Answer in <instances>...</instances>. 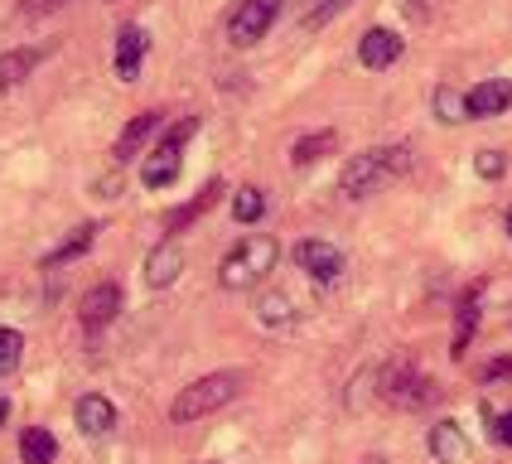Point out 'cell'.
Wrapping results in <instances>:
<instances>
[{"label":"cell","mask_w":512,"mask_h":464,"mask_svg":"<svg viewBox=\"0 0 512 464\" xmlns=\"http://www.w3.org/2000/svg\"><path fill=\"white\" fill-rule=\"evenodd\" d=\"M406 170H411V145H377V150H363L343 165L339 189L343 199H368L377 189L397 184Z\"/></svg>","instance_id":"6da1fadb"},{"label":"cell","mask_w":512,"mask_h":464,"mask_svg":"<svg viewBox=\"0 0 512 464\" xmlns=\"http://www.w3.org/2000/svg\"><path fill=\"white\" fill-rule=\"evenodd\" d=\"M276 257H281L276 237L252 232V237H242L228 257H223V266H218V286L223 290H252L256 281H266V276L276 271Z\"/></svg>","instance_id":"7a4b0ae2"},{"label":"cell","mask_w":512,"mask_h":464,"mask_svg":"<svg viewBox=\"0 0 512 464\" xmlns=\"http://www.w3.org/2000/svg\"><path fill=\"white\" fill-rule=\"evenodd\" d=\"M242 382L247 377L242 373H208V377H199V382H189L179 397H174V406H170V421H179V426H189V421H203V416H213V411H223V406L242 392Z\"/></svg>","instance_id":"3957f363"},{"label":"cell","mask_w":512,"mask_h":464,"mask_svg":"<svg viewBox=\"0 0 512 464\" xmlns=\"http://www.w3.org/2000/svg\"><path fill=\"white\" fill-rule=\"evenodd\" d=\"M377 392L392 406H401V411H421L426 402H435V382H430L426 373H416L411 363L382 368V373H377Z\"/></svg>","instance_id":"277c9868"},{"label":"cell","mask_w":512,"mask_h":464,"mask_svg":"<svg viewBox=\"0 0 512 464\" xmlns=\"http://www.w3.org/2000/svg\"><path fill=\"white\" fill-rule=\"evenodd\" d=\"M194 131H199V116H184L170 136L155 145V155L141 165V179L150 184V189H165V184H174V179H179V155H184V141H189Z\"/></svg>","instance_id":"5b68a950"},{"label":"cell","mask_w":512,"mask_h":464,"mask_svg":"<svg viewBox=\"0 0 512 464\" xmlns=\"http://www.w3.org/2000/svg\"><path fill=\"white\" fill-rule=\"evenodd\" d=\"M281 5H285V0H242V5L232 10V20H228V39L237 44V49H252V44H261V39H266V29L276 25Z\"/></svg>","instance_id":"8992f818"},{"label":"cell","mask_w":512,"mask_h":464,"mask_svg":"<svg viewBox=\"0 0 512 464\" xmlns=\"http://www.w3.org/2000/svg\"><path fill=\"white\" fill-rule=\"evenodd\" d=\"M295 266L319 281V286H329V281H339L343 276V252L334 242H319V237H305V242H295Z\"/></svg>","instance_id":"52a82bcc"},{"label":"cell","mask_w":512,"mask_h":464,"mask_svg":"<svg viewBox=\"0 0 512 464\" xmlns=\"http://www.w3.org/2000/svg\"><path fill=\"white\" fill-rule=\"evenodd\" d=\"M401 49H406V39H401L397 29H368L363 39H358V63L363 68H372V73H382V68H392L401 58Z\"/></svg>","instance_id":"ba28073f"},{"label":"cell","mask_w":512,"mask_h":464,"mask_svg":"<svg viewBox=\"0 0 512 464\" xmlns=\"http://www.w3.org/2000/svg\"><path fill=\"white\" fill-rule=\"evenodd\" d=\"M464 102H469V121L503 116V112H512V83L508 78H484L479 87H469V92H464Z\"/></svg>","instance_id":"9c48e42d"},{"label":"cell","mask_w":512,"mask_h":464,"mask_svg":"<svg viewBox=\"0 0 512 464\" xmlns=\"http://www.w3.org/2000/svg\"><path fill=\"white\" fill-rule=\"evenodd\" d=\"M145 54H150V34H145L141 25H126L116 34V78H121V83H136Z\"/></svg>","instance_id":"30bf717a"},{"label":"cell","mask_w":512,"mask_h":464,"mask_svg":"<svg viewBox=\"0 0 512 464\" xmlns=\"http://www.w3.org/2000/svg\"><path fill=\"white\" fill-rule=\"evenodd\" d=\"M116 310H121V286L116 281H102V286H92L83 295V310H78V319H83L87 329H102V324H112Z\"/></svg>","instance_id":"8fae6325"},{"label":"cell","mask_w":512,"mask_h":464,"mask_svg":"<svg viewBox=\"0 0 512 464\" xmlns=\"http://www.w3.org/2000/svg\"><path fill=\"white\" fill-rule=\"evenodd\" d=\"M179 271H184V247H179V242H160V247L145 257V281H150L155 290L174 286Z\"/></svg>","instance_id":"7c38bea8"},{"label":"cell","mask_w":512,"mask_h":464,"mask_svg":"<svg viewBox=\"0 0 512 464\" xmlns=\"http://www.w3.org/2000/svg\"><path fill=\"white\" fill-rule=\"evenodd\" d=\"M426 445H430V455H435L440 464H459L464 455H469V435L459 431V421H435Z\"/></svg>","instance_id":"4fadbf2b"},{"label":"cell","mask_w":512,"mask_h":464,"mask_svg":"<svg viewBox=\"0 0 512 464\" xmlns=\"http://www.w3.org/2000/svg\"><path fill=\"white\" fill-rule=\"evenodd\" d=\"M73 421H78V431L83 435H112L116 431V406L107 402V397H83L78 402V411H73Z\"/></svg>","instance_id":"5bb4252c"},{"label":"cell","mask_w":512,"mask_h":464,"mask_svg":"<svg viewBox=\"0 0 512 464\" xmlns=\"http://www.w3.org/2000/svg\"><path fill=\"white\" fill-rule=\"evenodd\" d=\"M39 58L44 49H10V54H0V92H10V87H20L39 68Z\"/></svg>","instance_id":"9a60e30c"},{"label":"cell","mask_w":512,"mask_h":464,"mask_svg":"<svg viewBox=\"0 0 512 464\" xmlns=\"http://www.w3.org/2000/svg\"><path fill=\"white\" fill-rule=\"evenodd\" d=\"M218 194H223V179H213V184H203L199 194H194V199L184 203L179 213H170V223H165V228H170V232H184V228H189V223H194V218H199V213H208V208L218 203Z\"/></svg>","instance_id":"2e32d148"},{"label":"cell","mask_w":512,"mask_h":464,"mask_svg":"<svg viewBox=\"0 0 512 464\" xmlns=\"http://www.w3.org/2000/svg\"><path fill=\"white\" fill-rule=\"evenodd\" d=\"M20 460H25V464H54L58 460L54 431H44V426H29V431L20 435Z\"/></svg>","instance_id":"e0dca14e"},{"label":"cell","mask_w":512,"mask_h":464,"mask_svg":"<svg viewBox=\"0 0 512 464\" xmlns=\"http://www.w3.org/2000/svg\"><path fill=\"white\" fill-rule=\"evenodd\" d=\"M160 131V112H145V116H136L126 131H121V141H116V160H131L136 150H141L150 136Z\"/></svg>","instance_id":"ac0fdd59"},{"label":"cell","mask_w":512,"mask_h":464,"mask_svg":"<svg viewBox=\"0 0 512 464\" xmlns=\"http://www.w3.org/2000/svg\"><path fill=\"white\" fill-rule=\"evenodd\" d=\"M92 237H97V228H92V223H83V228L73 232L68 242H58L54 252L44 257V271H58V266H68V261H73V257H83L87 247H92Z\"/></svg>","instance_id":"d6986e66"},{"label":"cell","mask_w":512,"mask_h":464,"mask_svg":"<svg viewBox=\"0 0 512 464\" xmlns=\"http://www.w3.org/2000/svg\"><path fill=\"white\" fill-rule=\"evenodd\" d=\"M334 141H339L334 131H314V136H305V141H295L290 145V165L305 170V165H314V160H324V155L334 150Z\"/></svg>","instance_id":"ffe728a7"},{"label":"cell","mask_w":512,"mask_h":464,"mask_svg":"<svg viewBox=\"0 0 512 464\" xmlns=\"http://www.w3.org/2000/svg\"><path fill=\"white\" fill-rule=\"evenodd\" d=\"M435 116L440 121H469V102H464V92H455V87H435Z\"/></svg>","instance_id":"44dd1931"},{"label":"cell","mask_w":512,"mask_h":464,"mask_svg":"<svg viewBox=\"0 0 512 464\" xmlns=\"http://www.w3.org/2000/svg\"><path fill=\"white\" fill-rule=\"evenodd\" d=\"M261 213H266V194H261V189L247 184V189L232 194V218H237V223H256Z\"/></svg>","instance_id":"7402d4cb"},{"label":"cell","mask_w":512,"mask_h":464,"mask_svg":"<svg viewBox=\"0 0 512 464\" xmlns=\"http://www.w3.org/2000/svg\"><path fill=\"white\" fill-rule=\"evenodd\" d=\"M474 324H479V295L469 290L464 295V305H459V334H455V358H464V348H469V334H474Z\"/></svg>","instance_id":"603a6c76"},{"label":"cell","mask_w":512,"mask_h":464,"mask_svg":"<svg viewBox=\"0 0 512 464\" xmlns=\"http://www.w3.org/2000/svg\"><path fill=\"white\" fill-rule=\"evenodd\" d=\"M256 315H261V324H290L295 319V310H290V295H266L261 305H256Z\"/></svg>","instance_id":"cb8c5ba5"},{"label":"cell","mask_w":512,"mask_h":464,"mask_svg":"<svg viewBox=\"0 0 512 464\" xmlns=\"http://www.w3.org/2000/svg\"><path fill=\"white\" fill-rule=\"evenodd\" d=\"M20 358H25V339L15 329H0V373H15Z\"/></svg>","instance_id":"d4e9b609"},{"label":"cell","mask_w":512,"mask_h":464,"mask_svg":"<svg viewBox=\"0 0 512 464\" xmlns=\"http://www.w3.org/2000/svg\"><path fill=\"white\" fill-rule=\"evenodd\" d=\"M474 170L484 174V179H503L508 160H503V150H479V155H474Z\"/></svg>","instance_id":"484cf974"},{"label":"cell","mask_w":512,"mask_h":464,"mask_svg":"<svg viewBox=\"0 0 512 464\" xmlns=\"http://www.w3.org/2000/svg\"><path fill=\"white\" fill-rule=\"evenodd\" d=\"M63 5H68V0H20V15H25V20H39V15H54Z\"/></svg>","instance_id":"4316f807"},{"label":"cell","mask_w":512,"mask_h":464,"mask_svg":"<svg viewBox=\"0 0 512 464\" xmlns=\"http://www.w3.org/2000/svg\"><path fill=\"white\" fill-rule=\"evenodd\" d=\"M493 440H498V445H508V450H512V411H503V416H493Z\"/></svg>","instance_id":"83f0119b"},{"label":"cell","mask_w":512,"mask_h":464,"mask_svg":"<svg viewBox=\"0 0 512 464\" xmlns=\"http://www.w3.org/2000/svg\"><path fill=\"white\" fill-rule=\"evenodd\" d=\"M488 382H493V377H512V358H498V363H488Z\"/></svg>","instance_id":"f1b7e54d"},{"label":"cell","mask_w":512,"mask_h":464,"mask_svg":"<svg viewBox=\"0 0 512 464\" xmlns=\"http://www.w3.org/2000/svg\"><path fill=\"white\" fill-rule=\"evenodd\" d=\"M363 464H387V460H382V455H372V460H363Z\"/></svg>","instance_id":"f546056e"},{"label":"cell","mask_w":512,"mask_h":464,"mask_svg":"<svg viewBox=\"0 0 512 464\" xmlns=\"http://www.w3.org/2000/svg\"><path fill=\"white\" fill-rule=\"evenodd\" d=\"M0 426H5V402H0Z\"/></svg>","instance_id":"4dcf8cb0"},{"label":"cell","mask_w":512,"mask_h":464,"mask_svg":"<svg viewBox=\"0 0 512 464\" xmlns=\"http://www.w3.org/2000/svg\"><path fill=\"white\" fill-rule=\"evenodd\" d=\"M508 237H512V208H508Z\"/></svg>","instance_id":"1f68e13d"}]
</instances>
